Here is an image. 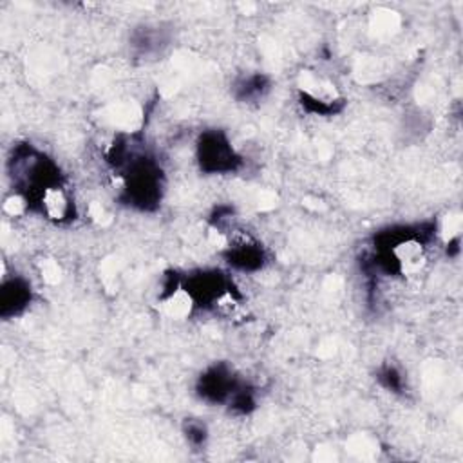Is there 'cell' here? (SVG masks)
<instances>
[{"instance_id": "cell-4", "label": "cell", "mask_w": 463, "mask_h": 463, "mask_svg": "<svg viewBox=\"0 0 463 463\" xmlns=\"http://www.w3.org/2000/svg\"><path fill=\"white\" fill-rule=\"evenodd\" d=\"M33 289L31 284L24 277L4 279L0 289V315L4 318H11L20 315L31 302Z\"/></svg>"}, {"instance_id": "cell-6", "label": "cell", "mask_w": 463, "mask_h": 463, "mask_svg": "<svg viewBox=\"0 0 463 463\" xmlns=\"http://www.w3.org/2000/svg\"><path fill=\"white\" fill-rule=\"evenodd\" d=\"M184 436H186V439H188L190 445L201 447V445H204V441H206L208 430H206V427H204L203 421L188 420V421L184 423Z\"/></svg>"}, {"instance_id": "cell-3", "label": "cell", "mask_w": 463, "mask_h": 463, "mask_svg": "<svg viewBox=\"0 0 463 463\" xmlns=\"http://www.w3.org/2000/svg\"><path fill=\"white\" fill-rule=\"evenodd\" d=\"M222 257L226 264L239 271H257L266 264L264 248L248 233H235L226 241Z\"/></svg>"}, {"instance_id": "cell-1", "label": "cell", "mask_w": 463, "mask_h": 463, "mask_svg": "<svg viewBox=\"0 0 463 463\" xmlns=\"http://www.w3.org/2000/svg\"><path fill=\"white\" fill-rule=\"evenodd\" d=\"M195 157L199 163V168L204 174H232L241 165L242 159L232 146L230 137L224 130L210 128L204 130L195 146Z\"/></svg>"}, {"instance_id": "cell-2", "label": "cell", "mask_w": 463, "mask_h": 463, "mask_svg": "<svg viewBox=\"0 0 463 463\" xmlns=\"http://www.w3.org/2000/svg\"><path fill=\"white\" fill-rule=\"evenodd\" d=\"M241 385L242 382L226 364H215L199 376L197 394L208 403H228Z\"/></svg>"}, {"instance_id": "cell-7", "label": "cell", "mask_w": 463, "mask_h": 463, "mask_svg": "<svg viewBox=\"0 0 463 463\" xmlns=\"http://www.w3.org/2000/svg\"><path fill=\"white\" fill-rule=\"evenodd\" d=\"M378 380L382 382L383 387H387V389H391V391H394V392H398V391L402 389V383H403L402 374H400L394 367H383V369L378 373Z\"/></svg>"}, {"instance_id": "cell-5", "label": "cell", "mask_w": 463, "mask_h": 463, "mask_svg": "<svg viewBox=\"0 0 463 463\" xmlns=\"http://www.w3.org/2000/svg\"><path fill=\"white\" fill-rule=\"evenodd\" d=\"M269 89V80L264 74H250L235 83V98L241 101H253L264 96Z\"/></svg>"}]
</instances>
